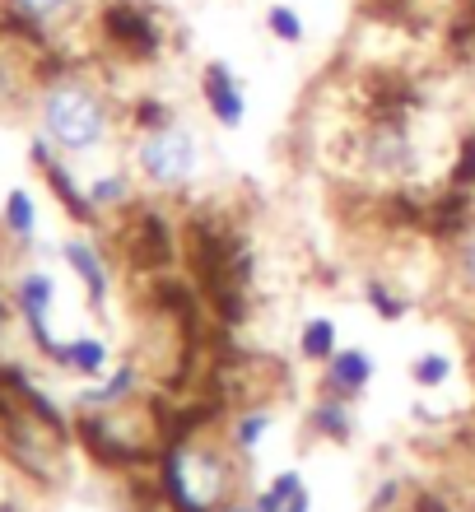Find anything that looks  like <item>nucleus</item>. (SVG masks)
I'll use <instances>...</instances> for the list:
<instances>
[{"label":"nucleus","instance_id":"1","mask_svg":"<svg viewBox=\"0 0 475 512\" xmlns=\"http://www.w3.org/2000/svg\"><path fill=\"white\" fill-rule=\"evenodd\" d=\"M238 466L243 457L229 447V438H177L159 461L163 494L173 499L177 512H219L224 503H233L238 489Z\"/></svg>","mask_w":475,"mask_h":512},{"label":"nucleus","instance_id":"2","mask_svg":"<svg viewBox=\"0 0 475 512\" xmlns=\"http://www.w3.org/2000/svg\"><path fill=\"white\" fill-rule=\"evenodd\" d=\"M117 131V112L112 98L103 94V84L84 80V75H61L42 89L38 98V135L52 140L56 154L66 159H84L112 140Z\"/></svg>","mask_w":475,"mask_h":512},{"label":"nucleus","instance_id":"3","mask_svg":"<svg viewBox=\"0 0 475 512\" xmlns=\"http://www.w3.org/2000/svg\"><path fill=\"white\" fill-rule=\"evenodd\" d=\"M205 163L201 135L191 131L182 117L150 131H136L131 140V173L140 177V187L159 191V196H182V191L196 187Z\"/></svg>","mask_w":475,"mask_h":512},{"label":"nucleus","instance_id":"4","mask_svg":"<svg viewBox=\"0 0 475 512\" xmlns=\"http://www.w3.org/2000/svg\"><path fill=\"white\" fill-rule=\"evenodd\" d=\"M98 28H103V42L122 61H154L163 52V28L145 5H131V0H112L98 10Z\"/></svg>","mask_w":475,"mask_h":512},{"label":"nucleus","instance_id":"5","mask_svg":"<svg viewBox=\"0 0 475 512\" xmlns=\"http://www.w3.org/2000/svg\"><path fill=\"white\" fill-rule=\"evenodd\" d=\"M201 103H205V117H210L219 131H243L247 112H252L243 75H238L229 61H219V56L205 61V70H201Z\"/></svg>","mask_w":475,"mask_h":512},{"label":"nucleus","instance_id":"6","mask_svg":"<svg viewBox=\"0 0 475 512\" xmlns=\"http://www.w3.org/2000/svg\"><path fill=\"white\" fill-rule=\"evenodd\" d=\"M14 308H19V317H24L28 336H33V345H38L47 359L56 354V345L61 340L52 336V308H56V280L52 270H24L19 280H14Z\"/></svg>","mask_w":475,"mask_h":512},{"label":"nucleus","instance_id":"7","mask_svg":"<svg viewBox=\"0 0 475 512\" xmlns=\"http://www.w3.org/2000/svg\"><path fill=\"white\" fill-rule=\"evenodd\" d=\"M373 378H378V359H373V350H364V345H340L322 364V391H331L340 401H354V405L368 396Z\"/></svg>","mask_w":475,"mask_h":512},{"label":"nucleus","instance_id":"8","mask_svg":"<svg viewBox=\"0 0 475 512\" xmlns=\"http://www.w3.org/2000/svg\"><path fill=\"white\" fill-rule=\"evenodd\" d=\"M140 391H145L140 387V364L136 359H122L112 373L84 382V391H75V410H84V415H112V410L136 405Z\"/></svg>","mask_w":475,"mask_h":512},{"label":"nucleus","instance_id":"9","mask_svg":"<svg viewBox=\"0 0 475 512\" xmlns=\"http://www.w3.org/2000/svg\"><path fill=\"white\" fill-rule=\"evenodd\" d=\"M61 261H66L70 275L80 280L84 298H89V308H94V312L108 308V298H112V270H108V256H103V247L75 233V238H66V243H61Z\"/></svg>","mask_w":475,"mask_h":512},{"label":"nucleus","instance_id":"10","mask_svg":"<svg viewBox=\"0 0 475 512\" xmlns=\"http://www.w3.org/2000/svg\"><path fill=\"white\" fill-rule=\"evenodd\" d=\"M52 364L66 368L70 378L94 382V378H103V373L112 368V350H108V340H103V336H70V340H61V345H56Z\"/></svg>","mask_w":475,"mask_h":512},{"label":"nucleus","instance_id":"11","mask_svg":"<svg viewBox=\"0 0 475 512\" xmlns=\"http://www.w3.org/2000/svg\"><path fill=\"white\" fill-rule=\"evenodd\" d=\"M275 424V410L266 401H247L243 410H233L229 415V429H224V438H229V447L238 452V457H257V447L266 443V433H271Z\"/></svg>","mask_w":475,"mask_h":512},{"label":"nucleus","instance_id":"12","mask_svg":"<svg viewBox=\"0 0 475 512\" xmlns=\"http://www.w3.org/2000/svg\"><path fill=\"white\" fill-rule=\"evenodd\" d=\"M354 424H359V415H354V401H340V396H331V391H317L313 410H308V429H313L317 438L350 443V438H354Z\"/></svg>","mask_w":475,"mask_h":512},{"label":"nucleus","instance_id":"13","mask_svg":"<svg viewBox=\"0 0 475 512\" xmlns=\"http://www.w3.org/2000/svg\"><path fill=\"white\" fill-rule=\"evenodd\" d=\"M294 350H299L303 364H317V368H322L326 359L340 350V326H336V317H326V312L303 317V326L294 331Z\"/></svg>","mask_w":475,"mask_h":512},{"label":"nucleus","instance_id":"14","mask_svg":"<svg viewBox=\"0 0 475 512\" xmlns=\"http://www.w3.org/2000/svg\"><path fill=\"white\" fill-rule=\"evenodd\" d=\"M136 182L140 177L131 168H108V173L89 177V205L98 215H117L126 205H136Z\"/></svg>","mask_w":475,"mask_h":512},{"label":"nucleus","instance_id":"15","mask_svg":"<svg viewBox=\"0 0 475 512\" xmlns=\"http://www.w3.org/2000/svg\"><path fill=\"white\" fill-rule=\"evenodd\" d=\"M5 10H10L14 24H24V28H33V33H42V28L66 24L70 14L80 10V0H5Z\"/></svg>","mask_w":475,"mask_h":512},{"label":"nucleus","instance_id":"16","mask_svg":"<svg viewBox=\"0 0 475 512\" xmlns=\"http://www.w3.org/2000/svg\"><path fill=\"white\" fill-rule=\"evenodd\" d=\"M261 28H266V38L280 42V47H303V42H308V19H303V10L299 5H289V0L266 5Z\"/></svg>","mask_w":475,"mask_h":512},{"label":"nucleus","instance_id":"17","mask_svg":"<svg viewBox=\"0 0 475 512\" xmlns=\"http://www.w3.org/2000/svg\"><path fill=\"white\" fill-rule=\"evenodd\" d=\"M5 233H10L14 243H33L38 238V201H33V191L28 187H10L5 191Z\"/></svg>","mask_w":475,"mask_h":512},{"label":"nucleus","instance_id":"18","mask_svg":"<svg viewBox=\"0 0 475 512\" xmlns=\"http://www.w3.org/2000/svg\"><path fill=\"white\" fill-rule=\"evenodd\" d=\"M364 303L378 312V322H401L410 312V294L387 275H368L364 280Z\"/></svg>","mask_w":475,"mask_h":512},{"label":"nucleus","instance_id":"19","mask_svg":"<svg viewBox=\"0 0 475 512\" xmlns=\"http://www.w3.org/2000/svg\"><path fill=\"white\" fill-rule=\"evenodd\" d=\"M406 378L415 391H443L452 382V354L443 350H420L406 364Z\"/></svg>","mask_w":475,"mask_h":512},{"label":"nucleus","instance_id":"20","mask_svg":"<svg viewBox=\"0 0 475 512\" xmlns=\"http://www.w3.org/2000/svg\"><path fill=\"white\" fill-rule=\"evenodd\" d=\"M452 275H457V284L475 298V224L452 238Z\"/></svg>","mask_w":475,"mask_h":512},{"label":"nucleus","instance_id":"21","mask_svg":"<svg viewBox=\"0 0 475 512\" xmlns=\"http://www.w3.org/2000/svg\"><path fill=\"white\" fill-rule=\"evenodd\" d=\"M219 512H257V499H252V503H238V499H233V503H224Z\"/></svg>","mask_w":475,"mask_h":512},{"label":"nucleus","instance_id":"22","mask_svg":"<svg viewBox=\"0 0 475 512\" xmlns=\"http://www.w3.org/2000/svg\"><path fill=\"white\" fill-rule=\"evenodd\" d=\"M471 70H475V66H471Z\"/></svg>","mask_w":475,"mask_h":512}]
</instances>
